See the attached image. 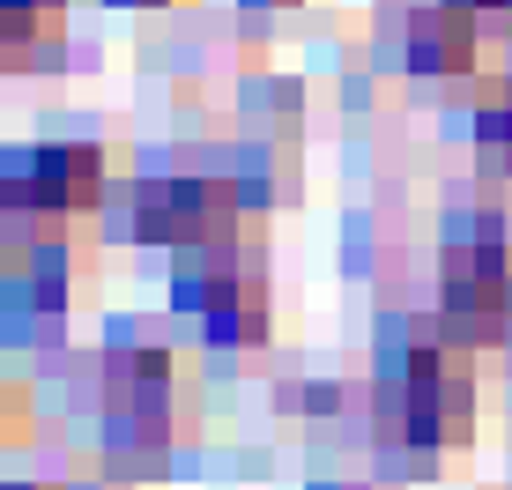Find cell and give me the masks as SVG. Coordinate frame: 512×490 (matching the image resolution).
<instances>
[{
  "label": "cell",
  "instance_id": "1",
  "mask_svg": "<svg viewBox=\"0 0 512 490\" xmlns=\"http://www.w3.org/2000/svg\"><path fill=\"white\" fill-rule=\"evenodd\" d=\"M475 349L446 342V335H423L409 342L394 364H386V387H379V424L386 439L438 453V446H461L475 431V372H468Z\"/></svg>",
  "mask_w": 512,
  "mask_h": 490
},
{
  "label": "cell",
  "instance_id": "6",
  "mask_svg": "<svg viewBox=\"0 0 512 490\" xmlns=\"http://www.w3.org/2000/svg\"><path fill=\"white\" fill-rule=\"evenodd\" d=\"M401 45L423 75H468L475 67V45H483V8L468 0H416L401 15Z\"/></svg>",
  "mask_w": 512,
  "mask_h": 490
},
{
  "label": "cell",
  "instance_id": "10",
  "mask_svg": "<svg viewBox=\"0 0 512 490\" xmlns=\"http://www.w3.org/2000/svg\"><path fill=\"white\" fill-rule=\"evenodd\" d=\"M8 216H15V208H8V201H0V275H8V268H15V238H8Z\"/></svg>",
  "mask_w": 512,
  "mask_h": 490
},
{
  "label": "cell",
  "instance_id": "11",
  "mask_svg": "<svg viewBox=\"0 0 512 490\" xmlns=\"http://www.w3.org/2000/svg\"><path fill=\"white\" fill-rule=\"evenodd\" d=\"M15 490H45V483H15Z\"/></svg>",
  "mask_w": 512,
  "mask_h": 490
},
{
  "label": "cell",
  "instance_id": "2",
  "mask_svg": "<svg viewBox=\"0 0 512 490\" xmlns=\"http://www.w3.org/2000/svg\"><path fill=\"white\" fill-rule=\"evenodd\" d=\"M512 320V238L505 216L468 208L446 231V268H438V335L461 349H490Z\"/></svg>",
  "mask_w": 512,
  "mask_h": 490
},
{
  "label": "cell",
  "instance_id": "5",
  "mask_svg": "<svg viewBox=\"0 0 512 490\" xmlns=\"http://www.w3.org/2000/svg\"><path fill=\"white\" fill-rule=\"evenodd\" d=\"M134 231L171 253H201V245L238 238V186L201 179V171H171V179L134 186Z\"/></svg>",
  "mask_w": 512,
  "mask_h": 490
},
{
  "label": "cell",
  "instance_id": "3",
  "mask_svg": "<svg viewBox=\"0 0 512 490\" xmlns=\"http://www.w3.org/2000/svg\"><path fill=\"white\" fill-rule=\"evenodd\" d=\"M104 186H112V149L82 142V134H45V142H23L0 156V201L38 223L90 216Z\"/></svg>",
  "mask_w": 512,
  "mask_h": 490
},
{
  "label": "cell",
  "instance_id": "8",
  "mask_svg": "<svg viewBox=\"0 0 512 490\" xmlns=\"http://www.w3.org/2000/svg\"><path fill=\"white\" fill-rule=\"evenodd\" d=\"M475 142H483V156L498 171H512V82L483 104V112H475Z\"/></svg>",
  "mask_w": 512,
  "mask_h": 490
},
{
  "label": "cell",
  "instance_id": "7",
  "mask_svg": "<svg viewBox=\"0 0 512 490\" xmlns=\"http://www.w3.org/2000/svg\"><path fill=\"white\" fill-rule=\"evenodd\" d=\"M67 30V0H0V60H30Z\"/></svg>",
  "mask_w": 512,
  "mask_h": 490
},
{
  "label": "cell",
  "instance_id": "9",
  "mask_svg": "<svg viewBox=\"0 0 512 490\" xmlns=\"http://www.w3.org/2000/svg\"><path fill=\"white\" fill-rule=\"evenodd\" d=\"M30 431V387L15 364H0V439H23Z\"/></svg>",
  "mask_w": 512,
  "mask_h": 490
},
{
  "label": "cell",
  "instance_id": "4",
  "mask_svg": "<svg viewBox=\"0 0 512 490\" xmlns=\"http://www.w3.org/2000/svg\"><path fill=\"white\" fill-rule=\"evenodd\" d=\"M179 305L231 349L268 335V275H260V260L245 253L238 238L179 253Z\"/></svg>",
  "mask_w": 512,
  "mask_h": 490
}]
</instances>
